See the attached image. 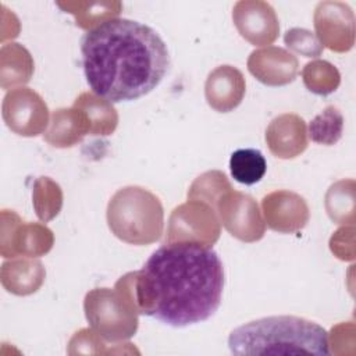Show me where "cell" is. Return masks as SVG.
Segmentation results:
<instances>
[{
	"instance_id": "cb8c5ba5",
	"label": "cell",
	"mask_w": 356,
	"mask_h": 356,
	"mask_svg": "<svg viewBox=\"0 0 356 356\" xmlns=\"http://www.w3.org/2000/svg\"><path fill=\"white\" fill-rule=\"evenodd\" d=\"M345 181L332 185L325 197L330 218L338 224L353 222V184L345 191Z\"/></svg>"
},
{
	"instance_id": "e0dca14e",
	"label": "cell",
	"mask_w": 356,
	"mask_h": 356,
	"mask_svg": "<svg viewBox=\"0 0 356 356\" xmlns=\"http://www.w3.org/2000/svg\"><path fill=\"white\" fill-rule=\"evenodd\" d=\"M74 107L86 115L92 135H110L117 128L118 115L115 108L106 99L96 96V93H82L76 97Z\"/></svg>"
},
{
	"instance_id": "52a82bcc",
	"label": "cell",
	"mask_w": 356,
	"mask_h": 356,
	"mask_svg": "<svg viewBox=\"0 0 356 356\" xmlns=\"http://www.w3.org/2000/svg\"><path fill=\"white\" fill-rule=\"evenodd\" d=\"M217 210L225 229L242 242L263 238L266 227L257 203L245 193L225 192L217 202Z\"/></svg>"
},
{
	"instance_id": "9c48e42d",
	"label": "cell",
	"mask_w": 356,
	"mask_h": 356,
	"mask_svg": "<svg viewBox=\"0 0 356 356\" xmlns=\"http://www.w3.org/2000/svg\"><path fill=\"white\" fill-rule=\"evenodd\" d=\"M232 18L241 36L254 46L270 44L278 38V19L267 3L239 1L234 8Z\"/></svg>"
},
{
	"instance_id": "2e32d148",
	"label": "cell",
	"mask_w": 356,
	"mask_h": 356,
	"mask_svg": "<svg viewBox=\"0 0 356 356\" xmlns=\"http://www.w3.org/2000/svg\"><path fill=\"white\" fill-rule=\"evenodd\" d=\"M44 275L46 273L39 260H14L1 266L3 286L19 296L36 292Z\"/></svg>"
},
{
	"instance_id": "8992f818",
	"label": "cell",
	"mask_w": 356,
	"mask_h": 356,
	"mask_svg": "<svg viewBox=\"0 0 356 356\" xmlns=\"http://www.w3.org/2000/svg\"><path fill=\"white\" fill-rule=\"evenodd\" d=\"M204 203L191 200L174 209L167 229L165 242H199L211 246L220 236L218 221Z\"/></svg>"
},
{
	"instance_id": "5b68a950",
	"label": "cell",
	"mask_w": 356,
	"mask_h": 356,
	"mask_svg": "<svg viewBox=\"0 0 356 356\" xmlns=\"http://www.w3.org/2000/svg\"><path fill=\"white\" fill-rule=\"evenodd\" d=\"M83 309L92 330L106 341L129 339L138 330L139 313L129 299L115 288H96L88 292Z\"/></svg>"
},
{
	"instance_id": "ba28073f",
	"label": "cell",
	"mask_w": 356,
	"mask_h": 356,
	"mask_svg": "<svg viewBox=\"0 0 356 356\" xmlns=\"http://www.w3.org/2000/svg\"><path fill=\"white\" fill-rule=\"evenodd\" d=\"M3 118L13 132L21 136H36L47 125L49 110L36 92L18 88L4 96Z\"/></svg>"
},
{
	"instance_id": "d6986e66",
	"label": "cell",
	"mask_w": 356,
	"mask_h": 356,
	"mask_svg": "<svg viewBox=\"0 0 356 356\" xmlns=\"http://www.w3.org/2000/svg\"><path fill=\"white\" fill-rule=\"evenodd\" d=\"M229 171L236 182L253 185L264 177L267 161L260 150L238 149L231 154Z\"/></svg>"
},
{
	"instance_id": "484cf974",
	"label": "cell",
	"mask_w": 356,
	"mask_h": 356,
	"mask_svg": "<svg viewBox=\"0 0 356 356\" xmlns=\"http://www.w3.org/2000/svg\"><path fill=\"white\" fill-rule=\"evenodd\" d=\"M102 337L96 334L93 330H81L74 334V337L70 341L68 353L76 355V353H100L102 352Z\"/></svg>"
},
{
	"instance_id": "5bb4252c",
	"label": "cell",
	"mask_w": 356,
	"mask_h": 356,
	"mask_svg": "<svg viewBox=\"0 0 356 356\" xmlns=\"http://www.w3.org/2000/svg\"><path fill=\"white\" fill-rule=\"evenodd\" d=\"M314 26L320 43L334 51H348L353 46V14L346 11L325 10L323 3L318 4L314 15Z\"/></svg>"
},
{
	"instance_id": "603a6c76",
	"label": "cell",
	"mask_w": 356,
	"mask_h": 356,
	"mask_svg": "<svg viewBox=\"0 0 356 356\" xmlns=\"http://www.w3.org/2000/svg\"><path fill=\"white\" fill-rule=\"evenodd\" d=\"M231 191V185L227 181V177L220 171H209L203 175H200L188 191V199H199L211 204V207L216 206L220 196L225 192Z\"/></svg>"
},
{
	"instance_id": "30bf717a",
	"label": "cell",
	"mask_w": 356,
	"mask_h": 356,
	"mask_svg": "<svg viewBox=\"0 0 356 356\" xmlns=\"http://www.w3.org/2000/svg\"><path fill=\"white\" fill-rule=\"evenodd\" d=\"M261 206L267 225L278 232L299 231L309 220V207L305 199L289 191H277L264 196Z\"/></svg>"
},
{
	"instance_id": "9a60e30c",
	"label": "cell",
	"mask_w": 356,
	"mask_h": 356,
	"mask_svg": "<svg viewBox=\"0 0 356 356\" xmlns=\"http://www.w3.org/2000/svg\"><path fill=\"white\" fill-rule=\"evenodd\" d=\"M90 134V125L86 115L72 108H58L53 113L50 128L44 132V140L56 147H71Z\"/></svg>"
},
{
	"instance_id": "7a4b0ae2",
	"label": "cell",
	"mask_w": 356,
	"mask_h": 356,
	"mask_svg": "<svg viewBox=\"0 0 356 356\" xmlns=\"http://www.w3.org/2000/svg\"><path fill=\"white\" fill-rule=\"evenodd\" d=\"M88 85L110 103L131 102L150 93L170 67L160 35L128 18L104 19L81 39Z\"/></svg>"
},
{
	"instance_id": "d4e9b609",
	"label": "cell",
	"mask_w": 356,
	"mask_h": 356,
	"mask_svg": "<svg viewBox=\"0 0 356 356\" xmlns=\"http://www.w3.org/2000/svg\"><path fill=\"white\" fill-rule=\"evenodd\" d=\"M284 40L289 49L305 57H318L323 53V44L307 29L293 28L285 33Z\"/></svg>"
},
{
	"instance_id": "6da1fadb",
	"label": "cell",
	"mask_w": 356,
	"mask_h": 356,
	"mask_svg": "<svg viewBox=\"0 0 356 356\" xmlns=\"http://www.w3.org/2000/svg\"><path fill=\"white\" fill-rule=\"evenodd\" d=\"M115 289L139 314L171 327H188L206 321L220 307L224 268L211 246L165 242L139 271L121 277Z\"/></svg>"
},
{
	"instance_id": "ffe728a7",
	"label": "cell",
	"mask_w": 356,
	"mask_h": 356,
	"mask_svg": "<svg viewBox=\"0 0 356 356\" xmlns=\"http://www.w3.org/2000/svg\"><path fill=\"white\" fill-rule=\"evenodd\" d=\"M342 129L343 117L341 111L334 106H328L310 122L309 135L313 142L330 146L341 139Z\"/></svg>"
},
{
	"instance_id": "4fadbf2b",
	"label": "cell",
	"mask_w": 356,
	"mask_h": 356,
	"mask_svg": "<svg viewBox=\"0 0 356 356\" xmlns=\"http://www.w3.org/2000/svg\"><path fill=\"white\" fill-rule=\"evenodd\" d=\"M270 152L280 159H293L307 147L306 124L296 114H282L274 118L266 129Z\"/></svg>"
},
{
	"instance_id": "8fae6325",
	"label": "cell",
	"mask_w": 356,
	"mask_h": 356,
	"mask_svg": "<svg viewBox=\"0 0 356 356\" xmlns=\"http://www.w3.org/2000/svg\"><path fill=\"white\" fill-rule=\"evenodd\" d=\"M248 68L261 83L282 86L291 83L298 74V60L281 47L254 50L248 60Z\"/></svg>"
},
{
	"instance_id": "3957f363",
	"label": "cell",
	"mask_w": 356,
	"mask_h": 356,
	"mask_svg": "<svg viewBox=\"0 0 356 356\" xmlns=\"http://www.w3.org/2000/svg\"><path fill=\"white\" fill-rule=\"evenodd\" d=\"M328 332L314 321L296 316H270L236 327L228 337L235 356L317 355L327 356Z\"/></svg>"
},
{
	"instance_id": "ac0fdd59",
	"label": "cell",
	"mask_w": 356,
	"mask_h": 356,
	"mask_svg": "<svg viewBox=\"0 0 356 356\" xmlns=\"http://www.w3.org/2000/svg\"><path fill=\"white\" fill-rule=\"evenodd\" d=\"M53 246L51 231L39 224H22L15 227V234H11L10 257L25 254L29 257L42 256Z\"/></svg>"
},
{
	"instance_id": "277c9868",
	"label": "cell",
	"mask_w": 356,
	"mask_h": 356,
	"mask_svg": "<svg viewBox=\"0 0 356 356\" xmlns=\"http://www.w3.org/2000/svg\"><path fill=\"white\" fill-rule=\"evenodd\" d=\"M107 224L122 242L136 246L153 243L163 234V204L142 186L121 188L108 202Z\"/></svg>"
},
{
	"instance_id": "7402d4cb",
	"label": "cell",
	"mask_w": 356,
	"mask_h": 356,
	"mask_svg": "<svg viewBox=\"0 0 356 356\" xmlns=\"http://www.w3.org/2000/svg\"><path fill=\"white\" fill-rule=\"evenodd\" d=\"M302 75L307 89L316 95H328L339 85V72L328 61L307 63Z\"/></svg>"
},
{
	"instance_id": "7c38bea8",
	"label": "cell",
	"mask_w": 356,
	"mask_h": 356,
	"mask_svg": "<svg viewBox=\"0 0 356 356\" xmlns=\"http://www.w3.org/2000/svg\"><path fill=\"white\" fill-rule=\"evenodd\" d=\"M245 88V78L238 68L220 65L206 79L204 95L207 104L218 113H228L241 104Z\"/></svg>"
},
{
	"instance_id": "44dd1931",
	"label": "cell",
	"mask_w": 356,
	"mask_h": 356,
	"mask_svg": "<svg viewBox=\"0 0 356 356\" xmlns=\"http://www.w3.org/2000/svg\"><path fill=\"white\" fill-rule=\"evenodd\" d=\"M63 206L60 186L47 177H40L33 185V207L42 221L54 218Z\"/></svg>"
}]
</instances>
